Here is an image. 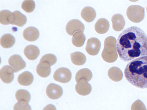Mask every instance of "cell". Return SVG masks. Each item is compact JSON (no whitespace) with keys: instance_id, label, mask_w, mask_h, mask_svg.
I'll return each instance as SVG.
<instances>
[{"instance_id":"1","label":"cell","mask_w":147,"mask_h":110,"mask_svg":"<svg viewBox=\"0 0 147 110\" xmlns=\"http://www.w3.org/2000/svg\"><path fill=\"white\" fill-rule=\"evenodd\" d=\"M117 49L119 58L126 62L147 56V36L139 27H129L119 36Z\"/></svg>"},{"instance_id":"2","label":"cell","mask_w":147,"mask_h":110,"mask_svg":"<svg viewBox=\"0 0 147 110\" xmlns=\"http://www.w3.org/2000/svg\"><path fill=\"white\" fill-rule=\"evenodd\" d=\"M124 73L126 80L132 85L140 89L147 88V56L129 63Z\"/></svg>"},{"instance_id":"3","label":"cell","mask_w":147,"mask_h":110,"mask_svg":"<svg viewBox=\"0 0 147 110\" xmlns=\"http://www.w3.org/2000/svg\"><path fill=\"white\" fill-rule=\"evenodd\" d=\"M116 40L114 37L109 36L105 39L104 48L102 54L104 60L108 63L115 61L118 58L116 48Z\"/></svg>"},{"instance_id":"4","label":"cell","mask_w":147,"mask_h":110,"mask_svg":"<svg viewBox=\"0 0 147 110\" xmlns=\"http://www.w3.org/2000/svg\"><path fill=\"white\" fill-rule=\"evenodd\" d=\"M127 15L131 21L140 22L144 19V8L138 5L131 6L127 9Z\"/></svg>"},{"instance_id":"5","label":"cell","mask_w":147,"mask_h":110,"mask_svg":"<svg viewBox=\"0 0 147 110\" xmlns=\"http://www.w3.org/2000/svg\"><path fill=\"white\" fill-rule=\"evenodd\" d=\"M71 71L66 68H61L55 71L53 75L54 80L62 83H66L69 81L71 78Z\"/></svg>"},{"instance_id":"6","label":"cell","mask_w":147,"mask_h":110,"mask_svg":"<svg viewBox=\"0 0 147 110\" xmlns=\"http://www.w3.org/2000/svg\"><path fill=\"white\" fill-rule=\"evenodd\" d=\"M84 29V24L80 21L76 19L69 21L66 27L67 33L70 36H72L78 31L83 32Z\"/></svg>"},{"instance_id":"7","label":"cell","mask_w":147,"mask_h":110,"mask_svg":"<svg viewBox=\"0 0 147 110\" xmlns=\"http://www.w3.org/2000/svg\"><path fill=\"white\" fill-rule=\"evenodd\" d=\"M8 64L13 68L14 72H17L26 66V62L19 55H13L8 59Z\"/></svg>"},{"instance_id":"8","label":"cell","mask_w":147,"mask_h":110,"mask_svg":"<svg viewBox=\"0 0 147 110\" xmlns=\"http://www.w3.org/2000/svg\"><path fill=\"white\" fill-rule=\"evenodd\" d=\"M101 47L99 40L96 38H91L87 41L86 50L87 53L92 56L97 55L99 53Z\"/></svg>"},{"instance_id":"9","label":"cell","mask_w":147,"mask_h":110,"mask_svg":"<svg viewBox=\"0 0 147 110\" xmlns=\"http://www.w3.org/2000/svg\"><path fill=\"white\" fill-rule=\"evenodd\" d=\"M46 94L48 97L52 99H57L60 98L63 94V90L60 86L51 83L46 89Z\"/></svg>"},{"instance_id":"10","label":"cell","mask_w":147,"mask_h":110,"mask_svg":"<svg viewBox=\"0 0 147 110\" xmlns=\"http://www.w3.org/2000/svg\"><path fill=\"white\" fill-rule=\"evenodd\" d=\"M13 70L9 66H4L0 71V77L2 81L5 84L11 83L14 78Z\"/></svg>"},{"instance_id":"11","label":"cell","mask_w":147,"mask_h":110,"mask_svg":"<svg viewBox=\"0 0 147 110\" xmlns=\"http://www.w3.org/2000/svg\"><path fill=\"white\" fill-rule=\"evenodd\" d=\"M75 89L78 94L82 96H86L91 93L92 87L88 82L82 79L77 82L75 86Z\"/></svg>"},{"instance_id":"12","label":"cell","mask_w":147,"mask_h":110,"mask_svg":"<svg viewBox=\"0 0 147 110\" xmlns=\"http://www.w3.org/2000/svg\"><path fill=\"white\" fill-rule=\"evenodd\" d=\"M23 36L27 41L32 42L37 40L39 36L38 29L33 27H29L26 28L23 33Z\"/></svg>"},{"instance_id":"13","label":"cell","mask_w":147,"mask_h":110,"mask_svg":"<svg viewBox=\"0 0 147 110\" xmlns=\"http://www.w3.org/2000/svg\"><path fill=\"white\" fill-rule=\"evenodd\" d=\"M24 53L25 56L30 60H34L38 58L40 54L38 48L34 45L27 46L25 48Z\"/></svg>"},{"instance_id":"14","label":"cell","mask_w":147,"mask_h":110,"mask_svg":"<svg viewBox=\"0 0 147 110\" xmlns=\"http://www.w3.org/2000/svg\"><path fill=\"white\" fill-rule=\"evenodd\" d=\"M113 29L116 31H121L124 28L125 21L123 16L120 14H116L112 18Z\"/></svg>"},{"instance_id":"15","label":"cell","mask_w":147,"mask_h":110,"mask_svg":"<svg viewBox=\"0 0 147 110\" xmlns=\"http://www.w3.org/2000/svg\"><path fill=\"white\" fill-rule=\"evenodd\" d=\"M27 22L25 15L19 11H16L13 13L12 20L11 24L21 27L24 26Z\"/></svg>"},{"instance_id":"16","label":"cell","mask_w":147,"mask_h":110,"mask_svg":"<svg viewBox=\"0 0 147 110\" xmlns=\"http://www.w3.org/2000/svg\"><path fill=\"white\" fill-rule=\"evenodd\" d=\"M36 72L40 77L46 78L48 76L51 72L50 66L47 62H40L36 67Z\"/></svg>"},{"instance_id":"17","label":"cell","mask_w":147,"mask_h":110,"mask_svg":"<svg viewBox=\"0 0 147 110\" xmlns=\"http://www.w3.org/2000/svg\"><path fill=\"white\" fill-rule=\"evenodd\" d=\"M96 15V12L94 9L90 7H84L81 11V17L87 22L92 21L94 19Z\"/></svg>"},{"instance_id":"18","label":"cell","mask_w":147,"mask_h":110,"mask_svg":"<svg viewBox=\"0 0 147 110\" xmlns=\"http://www.w3.org/2000/svg\"><path fill=\"white\" fill-rule=\"evenodd\" d=\"M34 76L28 71L24 72L18 76V81L20 85L24 86L31 85L34 80Z\"/></svg>"},{"instance_id":"19","label":"cell","mask_w":147,"mask_h":110,"mask_svg":"<svg viewBox=\"0 0 147 110\" xmlns=\"http://www.w3.org/2000/svg\"><path fill=\"white\" fill-rule=\"evenodd\" d=\"M109 27V21L104 18L99 19L96 23L95 29L97 33L103 34L108 31Z\"/></svg>"},{"instance_id":"20","label":"cell","mask_w":147,"mask_h":110,"mask_svg":"<svg viewBox=\"0 0 147 110\" xmlns=\"http://www.w3.org/2000/svg\"><path fill=\"white\" fill-rule=\"evenodd\" d=\"M92 77V73L88 69L84 68L82 69L76 73L75 79L76 82H78L79 80L84 79L89 82Z\"/></svg>"},{"instance_id":"21","label":"cell","mask_w":147,"mask_h":110,"mask_svg":"<svg viewBox=\"0 0 147 110\" xmlns=\"http://www.w3.org/2000/svg\"><path fill=\"white\" fill-rule=\"evenodd\" d=\"M108 74L110 78L115 82L121 81L123 76L120 69L116 67L110 68L108 70Z\"/></svg>"},{"instance_id":"22","label":"cell","mask_w":147,"mask_h":110,"mask_svg":"<svg viewBox=\"0 0 147 110\" xmlns=\"http://www.w3.org/2000/svg\"><path fill=\"white\" fill-rule=\"evenodd\" d=\"M70 55L71 62L76 65H83L86 62V57L82 52H76L71 53Z\"/></svg>"},{"instance_id":"23","label":"cell","mask_w":147,"mask_h":110,"mask_svg":"<svg viewBox=\"0 0 147 110\" xmlns=\"http://www.w3.org/2000/svg\"><path fill=\"white\" fill-rule=\"evenodd\" d=\"M15 39L10 34L3 35L1 39V45L5 48L12 47L15 43Z\"/></svg>"},{"instance_id":"24","label":"cell","mask_w":147,"mask_h":110,"mask_svg":"<svg viewBox=\"0 0 147 110\" xmlns=\"http://www.w3.org/2000/svg\"><path fill=\"white\" fill-rule=\"evenodd\" d=\"M86 40L85 36L83 32L78 31L73 35L72 42L75 46L80 47L84 45Z\"/></svg>"},{"instance_id":"25","label":"cell","mask_w":147,"mask_h":110,"mask_svg":"<svg viewBox=\"0 0 147 110\" xmlns=\"http://www.w3.org/2000/svg\"><path fill=\"white\" fill-rule=\"evenodd\" d=\"M15 96L18 102L24 101L28 103L31 99L30 93L24 89L18 90L16 93Z\"/></svg>"},{"instance_id":"26","label":"cell","mask_w":147,"mask_h":110,"mask_svg":"<svg viewBox=\"0 0 147 110\" xmlns=\"http://www.w3.org/2000/svg\"><path fill=\"white\" fill-rule=\"evenodd\" d=\"M12 13L7 10H3L0 12V22L3 25L11 24Z\"/></svg>"},{"instance_id":"27","label":"cell","mask_w":147,"mask_h":110,"mask_svg":"<svg viewBox=\"0 0 147 110\" xmlns=\"http://www.w3.org/2000/svg\"><path fill=\"white\" fill-rule=\"evenodd\" d=\"M35 7V3L33 1H25L22 3V9L27 13L33 11Z\"/></svg>"},{"instance_id":"28","label":"cell","mask_w":147,"mask_h":110,"mask_svg":"<svg viewBox=\"0 0 147 110\" xmlns=\"http://www.w3.org/2000/svg\"><path fill=\"white\" fill-rule=\"evenodd\" d=\"M57 61L56 56L53 54H47L44 55L40 59V62H47L51 66L54 65Z\"/></svg>"},{"instance_id":"29","label":"cell","mask_w":147,"mask_h":110,"mask_svg":"<svg viewBox=\"0 0 147 110\" xmlns=\"http://www.w3.org/2000/svg\"><path fill=\"white\" fill-rule=\"evenodd\" d=\"M13 110H31L28 103L24 101L18 102L14 105Z\"/></svg>"},{"instance_id":"30","label":"cell","mask_w":147,"mask_h":110,"mask_svg":"<svg viewBox=\"0 0 147 110\" xmlns=\"http://www.w3.org/2000/svg\"><path fill=\"white\" fill-rule=\"evenodd\" d=\"M131 110H146V109L143 103L137 100L132 105Z\"/></svg>"},{"instance_id":"31","label":"cell","mask_w":147,"mask_h":110,"mask_svg":"<svg viewBox=\"0 0 147 110\" xmlns=\"http://www.w3.org/2000/svg\"><path fill=\"white\" fill-rule=\"evenodd\" d=\"M43 110H57L56 107L52 104H50L46 106Z\"/></svg>"}]
</instances>
